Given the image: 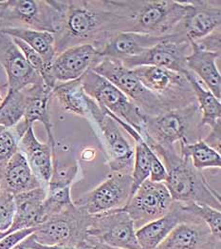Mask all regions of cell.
Segmentation results:
<instances>
[{
	"label": "cell",
	"instance_id": "obj_36",
	"mask_svg": "<svg viewBox=\"0 0 221 249\" xmlns=\"http://www.w3.org/2000/svg\"><path fill=\"white\" fill-rule=\"evenodd\" d=\"M206 144L210 145L212 148L221 153V124H216L213 127H210L209 133L207 136L202 139Z\"/></svg>",
	"mask_w": 221,
	"mask_h": 249
},
{
	"label": "cell",
	"instance_id": "obj_21",
	"mask_svg": "<svg viewBox=\"0 0 221 249\" xmlns=\"http://www.w3.org/2000/svg\"><path fill=\"white\" fill-rule=\"evenodd\" d=\"M18 150L26 158L34 174L47 189L52 174V156L55 152L48 142L41 143L35 136L34 125L30 126L18 142Z\"/></svg>",
	"mask_w": 221,
	"mask_h": 249
},
{
	"label": "cell",
	"instance_id": "obj_31",
	"mask_svg": "<svg viewBox=\"0 0 221 249\" xmlns=\"http://www.w3.org/2000/svg\"><path fill=\"white\" fill-rule=\"evenodd\" d=\"M181 205L184 211L201 219L215 238L221 240V210L199 203H181Z\"/></svg>",
	"mask_w": 221,
	"mask_h": 249
},
{
	"label": "cell",
	"instance_id": "obj_40",
	"mask_svg": "<svg viewBox=\"0 0 221 249\" xmlns=\"http://www.w3.org/2000/svg\"><path fill=\"white\" fill-rule=\"evenodd\" d=\"M111 249V248H110V249Z\"/></svg>",
	"mask_w": 221,
	"mask_h": 249
},
{
	"label": "cell",
	"instance_id": "obj_10",
	"mask_svg": "<svg viewBox=\"0 0 221 249\" xmlns=\"http://www.w3.org/2000/svg\"><path fill=\"white\" fill-rule=\"evenodd\" d=\"M86 234L111 249H141L134 223L123 208L90 215Z\"/></svg>",
	"mask_w": 221,
	"mask_h": 249
},
{
	"label": "cell",
	"instance_id": "obj_15",
	"mask_svg": "<svg viewBox=\"0 0 221 249\" xmlns=\"http://www.w3.org/2000/svg\"><path fill=\"white\" fill-rule=\"evenodd\" d=\"M190 53V43L175 41L166 36L140 55L122 60L121 63L130 70L142 66H150L167 69L184 75L189 71L186 65V58Z\"/></svg>",
	"mask_w": 221,
	"mask_h": 249
},
{
	"label": "cell",
	"instance_id": "obj_37",
	"mask_svg": "<svg viewBox=\"0 0 221 249\" xmlns=\"http://www.w3.org/2000/svg\"><path fill=\"white\" fill-rule=\"evenodd\" d=\"M29 249V248H27V247H26V246H25V245H24V244H23V243H22V242H21L20 244H18V245H17V246H16V247H15V248H14V249Z\"/></svg>",
	"mask_w": 221,
	"mask_h": 249
},
{
	"label": "cell",
	"instance_id": "obj_34",
	"mask_svg": "<svg viewBox=\"0 0 221 249\" xmlns=\"http://www.w3.org/2000/svg\"><path fill=\"white\" fill-rule=\"evenodd\" d=\"M36 228L20 229L6 235L0 240V249H13L30 235L34 234Z\"/></svg>",
	"mask_w": 221,
	"mask_h": 249
},
{
	"label": "cell",
	"instance_id": "obj_16",
	"mask_svg": "<svg viewBox=\"0 0 221 249\" xmlns=\"http://www.w3.org/2000/svg\"><path fill=\"white\" fill-rule=\"evenodd\" d=\"M99 52L89 44L70 47L57 53L50 67L51 78L55 84L80 79L100 62Z\"/></svg>",
	"mask_w": 221,
	"mask_h": 249
},
{
	"label": "cell",
	"instance_id": "obj_24",
	"mask_svg": "<svg viewBox=\"0 0 221 249\" xmlns=\"http://www.w3.org/2000/svg\"><path fill=\"white\" fill-rule=\"evenodd\" d=\"M41 187L40 182L19 150L0 169L1 191L16 196Z\"/></svg>",
	"mask_w": 221,
	"mask_h": 249
},
{
	"label": "cell",
	"instance_id": "obj_26",
	"mask_svg": "<svg viewBox=\"0 0 221 249\" xmlns=\"http://www.w3.org/2000/svg\"><path fill=\"white\" fill-rule=\"evenodd\" d=\"M190 44L191 53L186 58L188 70L206 84L208 89L221 100V71L217 66V60L221 54L204 51L194 42Z\"/></svg>",
	"mask_w": 221,
	"mask_h": 249
},
{
	"label": "cell",
	"instance_id": "obj_14",
	"mask_svg": "<svg viewBox=\"0 0 221 249\" xmlns=\"http://www.w3.org/2000/svg\"><path fill=\"white\" fill-rule=\"evenodd\" d=\"M174 203L164 183L148 179L134 192L123 209L132 219L137 230L167 214Z\"/></svg>",
	"mask_w": 221,
	"mask_h": 249
},
{
	"label": "cell",
	"instance_id": "obj_4",
	"mask_svg": "<svg viewBox=\"0 0 221 249\" xmlns=\"http://www.w3.org/2000/svg\"><path fill=\"white\" fill-rule=\"evenodd\" d=\"M139 133L163 147L201 140V112L197 101L157 115L145 116Z\"/></svg>",
	"mask_w": 221,
	"mask_h": 249
},
{
	"label": "cell",
	"instance_id": "obj_12",
	"mask_svg": "<svg viewBox=\"0 0 221 249\" xmlns=\"http://www.w3.org/2000/svg\"><path fill=\"white\" fill-rule=\"evenodd\" d=\"M131 196V174L111 172L98 187L82 194L73 203L88 215H96L124 208Z\"/></svg>",
	"mask_w": 221,
	"mask_h": 249
},
{
	"label": "cell",
	"instance_id": "obj_32",
	"mask_svg": "<svg viewBox=\"0 0 221 249\" xmlns=\"http://www.w3.org/2000/svg\"><path fill=\"white\" fill-rule=\"evenodd\" d=\"M19 140L13 127L0 125V169L18 151Z\"/></svg>",
	"mask_w": 221,
	"mask_h": 249
},
{
	"label": "cell",
	"instance_id": "obj_20",
	"mask_svg": "<svg viewBox=\"0 0 221 249\" xmlns=\"http://www.w3.org/2000/svg\"><path fill=\"white\" fill-rule=\"evenodd\" d=\"M52 96L57 98L65 111L86 119L89 124L104 113V109L85 93L80 79L56 84Z\"/></svg>",
	"mask_w": 221,
	"mask_h": 249
},
{
	"label": "cell",
	"instance_id": "obj_13",
	"mask_svg": "<svg viewBox=\"0 0 221 249\" xmlns=\"http://www.w3.org/2000/svg\"><path fill=\"white\" fill-rule=\"evenodd\" d=\"M188 8L184 18L168 36L178 42H196L221 28V1H186Z\"/></svg>",
	"mask_w": 221,
	"mask_h": 249
},
{
	"label": "cell",
	"instance_id": "obj_33",
	"mask_svg": "<svg viewBox=\"0 0 221 249\" xmlns=\"http://www.w3.org/2000/svg\"><path fill=\"white\" fill-rule=\"evenodd\" d=\"M15 209V196L0 190V231H7L11 228Z\"/></svg>",
	"mask_w": 221,
	"mask_h": 249
},
{
	"label": "cell",
	"instance_id": "obj_8",
	"mask_svg": "<svg viewBox=\"0 0 221 249\" xmlns=\"http://www.w3.org/2000/svg\"><path fill=\"white\" fill-rule=\"evenodd\" d=\"M80 80L85 93L101 107L140 132L145 115L116 86L92 70L87 71Z\"/></svg>",
	"mask_w": 221,
	"mask_h": 249
},
{
	"label": "cell",
	"instance_id": "obj_38",
	"mask_svg": "<svg viewBox=\"0 0 221 249\" xmlns=\"http://www.w3.org/2000/svg\"><path fill=\"white\" fill-rule=\"evenodd\" d=\"M8 234H9L8 230H7V231H0V240H1L2 238H4L6 235H8Z\"/></svg>",
	"mask_w": 221,
	"mask_h": 249
},
{
	"label": "cell",
	"instance_id": "obj_5",
	"mask_svg": "<svg viewBox=\"0 0 221 249\" xmlns=\"http://www.w3.org/2000/svg\"><path fill=\"white\" fill-rule=\"evenodd\" d=\"M89 216L75 205L50 218L33 234L35 242L46 246H68L77 249H93L99 243L86 234Z\"/></svg>",
	"mask_w": 221,
	"mask_h": 249
},
{
	"label": "cell",
	"instance_id": "obj_6",
	"mask_svg": "<svg viewBox=\"0 0 221 249\" xmlns=\"http://www.w3.org/2000/svg\"><path fill=\"white\" fill-rule=\"evenodd\" d=\"M59 13L51 0L0 1V31L30 29L55 34Z\"/></svg>",
	"mask_w": 221,
	"mask_h": 249
},
{
	"label": "cell",
	"instance_id": "obj_7",
	"mask_svg": "<svg viewBox=\"0 0 221 249\" xmlns=\"http://www.w3.org/2000/svg\"><path fill=\"white\" fill-rule=\"evenodd\" d=\"M92 71L116 86L141 109L145 116H153L163 111L173 109L149 91L139 80L133 71L124 67L121 60L110 57H102L100 62L92 69Z\"/></svg>",
	"mask_w": 221,
	"mask_h": 249
},
{
	"label": "cell",
	"instance_id": "obj_35",
	"mask_svg": "<svg viewBox=\"0 0 221 249\" xmlns=\"http://www.w3.org/2000/svg\"><path fill=\"white\" fill-rule=\"evenodd\" d=\"M221 28L217 29L207 36L201 38L198 41L194 42L196 43L201 49L211 52V53H216L221 54Z\"/></svg>",
	"mask_w": 221,
	"mask_h": 249
},
{
	"label": "cell",
	"instance_id": "obj_39",
	"mask_svg": "<svg viewBox=\"0 0 221 249\" xmlns=\"http://www.w3.org/2000/svg\"><path fill=\"white\" fill-rule=\"evenodd\" d=\"M2 100H3V97H2V95H1V93H0V103L2 102Z\"/></svg>",
	"mask_w": 221,
	"mask_h": 249
},
{
	"label": "cell",
	"instance_id": "obj_3",
	"mask_svg": "<svg viewBox=\"0 0 221 249\" xmlns=\"http://www.w3.org/2000/svg\"><path fill=\"white\" fill-rule=\"evenodd\" d=\"M123 18L121 32H133L157 37L168 36L184 18L186 1L110 0Z\"/></svg>",
	"mask_w": 221,
	"mask_h": 249
},
{
	"label": "cell",
	"instance_id": "obj_27",
	"mask_svg": "<svg viewBox=\"0 0 221 249\" xmlns=\"http://www.w3.org/2000/svg\"><path fill=\"white\" fill-rule=\"evenodd\" d=\"M188 82L191 85L196 101L201 112V126L213 127L216 124H221V103L209 89H206L200 79L190 71L184 73Z\"/></svg>",
	"mask_w": 221,
	"mask_h": 249
},
{
	"label": "cell",
	"instance_id": "obj_9",
	"mask_svg": "<svg viewBox=\"0 0 221 249\" xmlns=\"http://www.w3.org/2000/svg\"><path fill=\"white\" fill-rule=\"evenodd\" d=\"M132 71L142 85L170 108L181 107L196 102L191 85L181 73L150 66L138 67Z\"/></svg>",
	"mask_w": 221,
	"mask_h": 249
},
{
	"label": "cell",
	"instance_id": "obj_28",
	"mask_svg": "<svg viewBox=\"0 0 221 249\" xmlns=\"http://www.w3.org/2000/svg\"><path fill=\"white\" fill-rule=\"evenodd\" d=\"M0 32L26 43L30 48L40 54L45 62L50 66L57 54L55 36L51 33L30 29H5Z\"/></svg>",
	"mask_w": 221,
	"mask_h": 249
},
{
	"label": "cell",
	"instance_id": "obj_18",
	"mask_svg": "<svg viewBox=\"0 0 221 249\" xmlns=\"http://www.w3.org/2000/svg\"><path fill=\"white\" fill-rule=\"evenodd\" d=\"M24 90L28 97L25 114L20 122L13 128L20 139L30 126L34 125L35 122H40L45 127L48 143L51 145L52 150L55 152L57 143L53 134V125L49 110V103L52 97V89L42 82L32 85L24 89Z\"/></svg>",
	"mask_w": 221,
	"mask_h": 249
},
{
	"label": "cell",
	"instance_id": "obj_23",
	"mask_svg": "<svg viewBox=\"0 0 221 249\" xmlns=\"http://www.w3.org/2000/svg\"><path fill=\"white\" fill-rule=\"evenodd\" d=\"M193 218L195 216L182 209L181 203L175 202L167 214L136 230L141 249H157L179 224Z\"/></svg>",
	"mask_w": 221,
	"mask_h": 249
},
{
	"label": "cell",
	"instance_id": "obj_22",
	"mask_svg": "<svg viewBox=\"0 0 221 249\" xmlns=\"http://www.w3.org/2000/svg\"><path fill=\"white\" fill-rule=\"evenodd\" d=\"M164 37L133 32H117L110 36L99 50L102 57L125 60L135 57L154 47Z\"/></svg>",
	"mask_w": 221,
	"mask_h": 249
},
{
	"label": "cell",
	"instance_id": "obj_19",
	"mask_svg": "<svg viewBox=\"0 0 221 249\" xmlns=\"http://www.w3.org/2000/svg\"><path fill=\"white\" fill-rule=\"evenodd\" d=\"M221 242L195 217L179 224L156 249H221Z\"/></svg>",
	"mask_w": 221,
	"mask_h": 249
},
{
	"label": "cell",
	"instance_id": "obj_11",
	"mask_svg": "<svg viewBox=\"0 0 221 249\" xmlns=\"http://www.w3.org/2000/svg\"><path fill=\"white\" fill-rule=\"evenodd\" d=\"M100 143L111 172L131 174L134 162V145L126 138L121 125L104 109L98 120L90 124Z\"/></svg>",
	"mask_w": 221,
	"mask_h": 249
},
{
	"label": "cell",
	"instance_id": "obj_29",
	"mask_svg": "<svg viewBox=\"0 0 221 249\" xmlns=\"http://www.w3.org/2000/svg\"><path fill=\"white\" fill-rule=\"evenodd\" d=\"M179 145L181 156L189 159L198 170L202 171L207 168H221V153L207 145L202 139L194 143L181 142Z\"/></svg>",
	"mask_w": 221,
	"mask_h": 249
},
{
	"label": "cell",
	"instance_id": "obj_17",
	"mask_svg": "<svg viewBox=\"0 0 221 249\" xmlns=\"http://www.w3.org/2000/svg\"><path fill=\"white\" fill-rule=\"evenodd\" d=\"M0 65L7 75V90L19 91L43 80L30 66L14 39L0 32Z\"/></svg>",
	"mask_w": 221,
	"mask_h": 249
},
{
	"label": "cell",
	"instance_id": "obj_2",
	"mask_svg": "<svg viewBox=\"0 0 221 249\" xmlns=\"http://www.w3.org/2000/svg\"><path fill=\"white\" fill-rule=\"evenodd\" d=\"M141 137L166 167L167 179L164 185L175 202L205 204L221 210L220 193L210 186L202 171L195 168L189 159L181 156L176 146L163 147L147 137Z\"/></svg>",
	"mask_w": 221,
	"mask_h": 249
},
{
	"label": "cell",
	"instance_id": "obj_30",
	"mask_svg": "<svg viewBox=\"0 0 221 249\" xmlns=\"http://www.w3.org/2000/svg\"><path fill=\"white\" fill-rule=\"evenodd\" d=\"M72 206L71 187L47 188V196L42 205L43 223Z\"/></svg>",
	"mask_w": 221,
	"mask_h": 249
},
{
	"label": "cell",
	"instance_id": "obj_25",
	"mask_svg": "<svg viewBox=\"0 0 221 249\" xmlns=\"http://www.w3.org/2000/svg\"><path fill=\"white\" fill-rule=\"evenodd\" d=\"M47 196V189L38 187L15 196V216L9 234L20 229L36 228L43 224L42 205Z\"/></svg>",
	"mask_w": 221,
	"mask_h": 249
},
{
	"label": "cell",
	"instance_id": "obj_1",
	"mask_svg": "<svg viewBox=\"0 0 221 249\" xmlns=\"http://www.w3.org/2000/svg\"><path fill=\"white\" fill-rule=\"evenodd\" d=\"M59 13L56 53L77 45L89 44L98 52L110 36L121 32L123 18L109 0H51Z\"/></svg>",
	"mask_w": 221,
	"mask_h": 249
}]
</instances>
